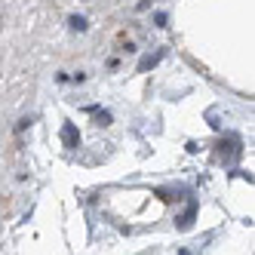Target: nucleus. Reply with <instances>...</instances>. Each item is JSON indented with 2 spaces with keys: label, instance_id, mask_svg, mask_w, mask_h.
I'll return each mask as SVG.
<instances>
[{
  "label": "nucleus",
  "instance_id": "nucleus-1",
  "mask_svg": "<svg viewBox=\"0 0 255 255\" xmlns=\"http://www.w3.org/2000/svg\"><path fill=\"white\" fill-rule=\"evenodd\" d=\"M62 141H65V148H77V144H80V132L74 129V123L62 126Z\"/></svg>",
  "mask_w": 255,
  "mask_h": 255
},
{
  "label": "nucleus",
  "instance_id": "nucleus-2",
  "mask_svg": "<svg viewBox=\"0 0 255 255\" xmlns=\"http://www.w3.org/2000/svg\"><path fill=\"white\" fill-rule=\"evenodd\" d=\"M163 56H166V49H157L154 56H148V59H141V62H138V71H148V68H154V65H157Z\"/></svg>",
  "mask_w": 255,
  "mask_h": 255
},
{
  "label": "nucleus",
  "instance_id": "nucleus-3",
  "mask_svg": "<svg viewBox=\"0 0 255 255\" xmlns=\"http://www.w3.org/2000/svg\"><path fill=\"white\" fill-rule=\"evenodd\" d=\"M68 25H71V31H86V28H89L83 15H71V19H68Z\"/></svg>",
  "mask_w": 255,
  "mask_h": 255
},
{
  "label": "nucleus",
  "instance_id": "nucleus-4",
  "mask_svg": "<svg viewBox=\"0 0 255 255\" xmlns=\"http://www.w3.org/2000/svg\"><path fill=\"white\" fill-rule=\"evenodd\" d=\"M96 126H111V114H108V111H96Z\"/></svg>",
  "mask_w": 255,
  "mask_h": 255
},
{
  "label": "nucleus",
  "instance_id": "nucleus-5",
  "mask_svg": "<svg viewBox=\"0 0 255 255\" xmlns=\"http://www.w3.org/2000/svg\"><path fill=\"white\" fill-rule=\"evenodd\" d=\"M154 22L163 28V25H166V12H157V15H154Z\"/></svg>",
  "mask_w": 255,
  "mask_h": 255
},
{
  "label": "nucleus",
  "instance_id": "nucleus-6",
  "mask_svg": "<svg viewBox=\"0 0 255 255\" xmlns=\"http://www.w3.org/2000/svg\"><path fill=\"white\" fill-rule=\"evenodd\" d=\"M28 126H31V120H19V126H15V132H25Z\"/></svg>",
  "mask_w": 255,
  "mask_h": 255
}]
</instances>
